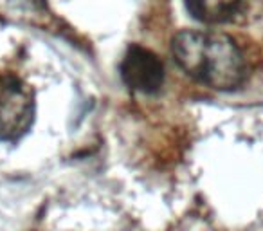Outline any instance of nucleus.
Returning <instances> with one entry per match:
<instances>
[{
	"instance_id": "7ed1b4c3",
	"label": "nucleus",
	"mask_w": 263,
	"mask_h": 231,
	"mask_svg": "<svg viewBox=\"0 0 263 231\" xmlns=\"http://www.w3.org/2000/svg\"><path fill=\"white\" fill-rule=\"evenodd\" d=\"M121 76L124 83L139 92H157L164 80V67L152 51L132 45L121 63Z\"/></svg>"
},
{
	"instance_id": "20e7f679",
	"label": "nucleus",
	"mask_w": 263,
	"mask_h": 231,
	"mask_svg": "<svg viewBox=\"0 0 263 231\" xmlns=\"http://www.w3.org/2000/svg\"><path fill=\"white\" fill-rule=\"evenodd\" d=\"M190 15L204 24H222L233 19L241 0H184Z\"/></svg>"
},
{
	"instance_id": "f03ea898",
	"label": "nucleus",
	"mask_w": 263,
	"mask_h": 231,
	"mask_svg": "<svg viewBox=\"0 0 263 231\" xmlns=\"http://www.w3.org/2000/svg\"><path fill=\"white\" fill-rule=\"evenodd\" d=\"M34 118L31 88L16 74L0 73V141H13L29 130Z\"/></svg>"
},
{
	"instance_id": "f257e3e1",
	"label": "nucleus",
	"mask_w": 263,
	"mask_h": 231,
	"mask_svg": "<svg viewBox=\"0 0 263 231\" xmlns=\"http://www.w3.org/2000/svg\"><path fill=\"white\" fill-rule=\"evenodd\" d=\"M172 52L187 76L216 91H233L247 76L240 47L223 33L182 31L173 38Z\"/></svg>"
}]
</instances>
